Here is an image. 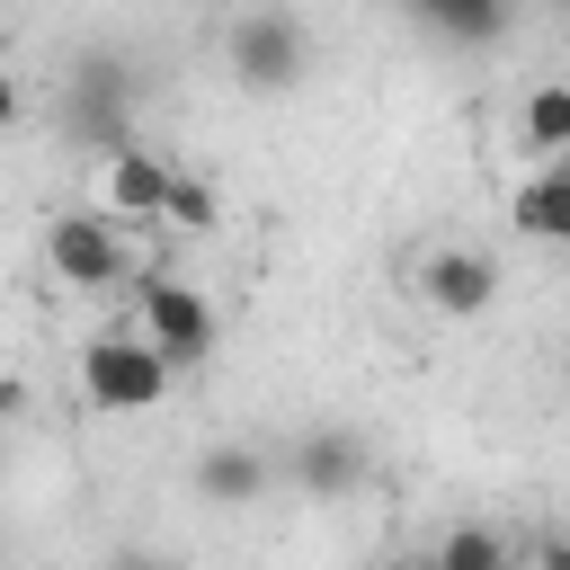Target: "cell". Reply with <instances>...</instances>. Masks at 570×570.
Here are the masks:
<instances>
[{
  "mask_svg": "<svg viewBox=\"0 0 570 570\" xmlns=\"http://www.w3.org/2000/svg\"><path fill=\"white\" fill-rule=\"evenodd\" d=\"M508 223H517L525 240H552V249H570V160H543V169L517 187Z\"/></svg>",
  "mask_w": 570,
  "mask_h": 570,
  "instance_id": "7",
  "label": "cell"
},
{
  "mask_svg": "<svg viewBox=\"0 0 570 570\" xmlns=\"http://www.w3.org/2000/svg\"><path fill=\"white\" fill-rule=\"evenodd\" d=\"M436 570H508V534L499 525H454L436 543Z\"/></svg>",
  "mask_w": 570,
  "mask_h": 570,
  "instance_id": "11",
  "label": "cell"
},
{
  "mask_svg": "<svg viewBox=\"0 0 570 570\" xmlns=\"http://www.w3.org/2000/svg\"><path fill=\"white\" fill-rule=\"evenodd\" d=\"M392 570H436V552H419V561H392Z\"/></svg>",
  "mask_w": 570,
  "mask_h": 570,
  "instance_id": "15",
  "label": "cell"
},
{
  "mask_svg": "<svg viewBox=\"0 0 570 570\" xmlns=\"http://www.w3.org/2000/svg\"><path fill=\"white\" fill-rule=\"evenodd\" d=\"M267 472H276L267 454H249V445H223V454H205V472H196V481H205V499H214V508H249V499L267 490Z\"/></svg>",
  "mask_w": 570,
  "mask_h": 570,
  "instance_id": "10",
  "label": "cell"
},
{
  "mask_svg": "<svg viewBox=\"0 0 570 570\" xmlns=\"http://www.w3.org/2000/svg\"><path fill=\"white\" fill-rule=\"evenodd\" d=\"M445 36H463V45H481V36H499V18H508V0H419Z\"/></svg>",
  "mask_w": 570,
  "mask_h": 570,
  "instance_id": "12",
  "label": "cell"
},
{
  "mask_svg": "<svg viewBox=\"0 0 570 570\" xmlns=\"http://www.w3.org/2000/svg\"><path fill=\"white\" fill-rule=\"evenodd\" d=\"M169 356L142 338V330H98L89 347H80V401L98 410V419H142V410H160L169 401Z\"/></svg>",
  "mask_w": 570,
  "mask_h": 570,
  "instance_id": "1",
  "label": "cell"
},
{
  "mask_svg": "<svg viewBox=\"0 0 570 570\" xmlns=\"http://www.w3.org/2000/svg\"><path fill=\"white\" fill-rule=\"evenodd\" d=\"M45 258H53V276L80 285V294H134V276H142L134 249H125V232H116L107 214H53Z\"/></svg>",
  "mask_w": 570,
  "mask_h": 570,
  "instance_id": "3",
  "label": "cell"
},
{
  "mask_svg": "<svg viewBox=\"0 0 570 570\" xmlns=\"http://www.w3.org/2000/svg\"><path fill=\"white\" fill-rule=\"evenodd\" d=\"M169 196H178V169L160 160V151H142V142H125V151H107L98 160V205L107 214H169Z\"/></svg>",
  "mask_w": 570,
  "mask_h": 570,
  "instance_id": "5",
  "label": "cell"
},
{
  "mask_svg": "<svg viewBox=\"0 0 570 570\" xmlns=\"http://www.w3.org/2000/svg\"><path fill=\"white\" fill-rule=\"evenodd\" d=\"M303 62H312V45H303V27H294L285 9H249V18L232 27V71H240V89H294Z\"/></svg>",
  "mask_w": 570,
  "mask_h": 570,
  "instance_id": "4",
  "label": "cell"
},
{
  "mask_svg": "<svg viewBox=\"0 0 570 570\" xmlns=\"http://www.w3.org/2000/svg\"><path fill=\"white\" fill-rule=\"evenodd\" d=\"M285 472H294V490H303V499H338V490L365 472V454H356V436L321 428V436H303V445L285 454Z\"/></svg>",
  "mask_w": 570,
  "mask_h": 570,
  "instance_id": "8",
  "label": "cell"
},
{
  "mask_svg": "<svg viewBox=\"0 0 570 570\" xmlns=\"http://www.w3.org/2000/svg\"><path fill=\"white\" fill-rule=\"evenodd\" d=\"M116 570H160V561H116Z\"/></svg>",
  "mask_w": 570,
  "mask_h": 570,
  "instance_id": "16",
  "label": "cell"
},
{
  "mask_svg": "<svg viewBox=\"0 0 570 570\" xmlns=\"http://www.w3.org/2000/svg\"><path fill=\"white\" fill-rule=\"evenodd\" d=\"M419 294H428V312L472 321V312L499 303V267H490L481 249H428V258H419Z\"/></svg>",
  "mask_w": 570,
  "mask_h": 570,
  "instance_id": "6",
  "label": "cell"
},
{
  "mask_svg": "<svg viewBox=\"0 0 570 570\" xmlns=\"http://www.w3.org/2000/svg\"><path fill=\"white\" fill-rule=\"evenodd\" d=\"M517 142L534 160H570V80H534L517 107Z\"/></svg>",
  "mask_w": 570,
  "mask_h": 570,
  "instance_id": "9",
  "label": "cell"
},
{
  "mask_svg": "<svg viewBox=\"0 0 570 570\" xmlns=\"http://www.w3.org/2000/svg\"><path fill=\"white\" fill-rule=\"evenodd\" d=\"M169 223H178V232H205V223H214V187L178 178V196H169Z\"/></svg>",
  "mask_w": 570,
  "mask_h": 570,
  "instance_id": "13",
  "label": "cell"
},
{
  "mask_svg": "<svg viewBox=\"0 0 570 570\" xmlns=\"http://www.w3.org/2000/svg\"><path fill=\"white\" fill-rule=\"evenodd\" d=\"M134 330H142L178 374L214 365V303H205L196 285H178V276H160V267L134 276Z\"/></svg>",
  "mask_w": 570,
  "mask_h": 570,
  "instance_id": "2",
  "label": "cell"
},
{
  "mask_svg": "<svg viewBox=\"0 0 570 570\" xmlns=\"http://www.w3.org/2000/svg\"><path fill=\"white\" fill-rule=\"evenodd\" d=\"M534 561H543V570H570V534H552V543H543Z\"/></svg>",
  "mask_w": 570,
  "mask_h": 570,
  "instance_id": "14",
  "label": "cell"
}]
</instances>
